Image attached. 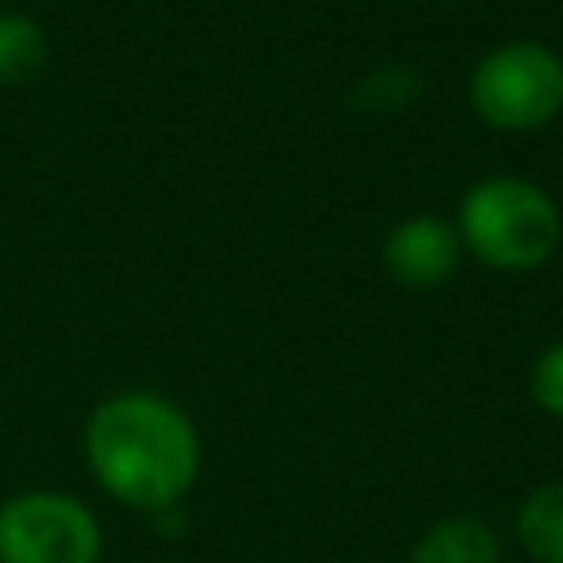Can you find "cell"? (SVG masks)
I'll use <instances>...</instances> for the list:
<instances>
[{
	"label": "cell",
	"instance_id": "cell-2",
	"mask_svg": "<svg viewBox=\"0 0 563 563\" xmlns=\"http://www.w3.org/2000/svg\"><path fill=\"white\" fill-rule=\"evenodd\" d=\"M563 233L554 198L523 176H488L466 189L457 238L493 268H537Z\"/></svg>",
	"mask_w": 563,
	"mask_h": 563
},
{
	"label": "cell",
	"instance_id": "cell-7",
	"mask_svg": "<svg viewBox=\"0 0 563 563\" xmlns=\"http://www.w3.org/2000/svg\"><path fill=\"white\" fill-rule=\"evenodd\" d=\"M515 541L537 563H563V479L537 484L515 510Z\"/></svg>",
	"mask_w": 563,
	"mask_h": 563
},
{
	"label": "cell",
	"instance_id": "cell-9",
	"mask_svg": "<svg viewBox=\"0 0 563 563\" xmlns=\"http://www.w3.org/2000/svg\"><path fill=\"white\" fill-rule=\"evenodd\" d=\"M528 387H532V400H537L545 413L563 418V343H550V347L532 361Z\"/></svg>",
	"mask_w": 563,
	"mask_h": 563
},
{
	"label": "cell",
	"instance_id": "cell-3",
	"mask_svg": "<svg viewBox=\"0 0 563 563\" xmlns=\"http://www.w3.org/2000/svg\"><path fill=\"white\" fill-rule=\"evenodd\" d=\"M471 106L493 128H541L563 110V57L537 40H510L471 70Z\"/></svg>",
	"mask_w": 563,
	"mask_h": 563
},
{
	"label": "cell",
	"instance_id": "cell-1",
	"mask_svg": "<svg viewBox=\"0 0 563 563\" xmlns=\"http://www.w3.org/2000/svg\"><path fill=\"white\" fill-rule=\"evenodd\" d=\"M84 457L97 484L145 515L176 510L202 466L194 418L154 391H119L88 413Z\"/></svg>",
	"mask_w": 563,
	"mask_h": 563
},
{
	"label": "cell",
	"instance_id": "cell-8",
	"mask_svg": "<svg viewBox=\"0 0 563 563\" xmlns=\"http://www.w3.org/2000/svg\"><path fill=\"white\" fill-rule=\"evenodd\" d=\"M48 62V35L26 13H0V84H26Z\"/></svg>",
	"mask_w": 563,
	"mask_h": 563
},
{
	"label": "cell",
	"instance_id": "cell-6",
	"mask_svg": "<svg viewBox=\"0 0 563 563\" xmlns=\"http://www.w3.org/2000/svg\"><path fill=\"white\" fill-rule=\"evenodd\" d=\"M497 559H501V537L475 515H453L431 523L409 554V563H497Z\"/></svg>",
	"mask_w": 563,
	"mask_h": 563
},
{
	"label": "cell",
	"instance_id": "cell-5",
	"mask_svg": "<svg viewBox=\"0 0 563 563\" xmlns=\"http://www.w3.org/2000/svg\"><path fill=\"white\" fill-rule=\"evenodd\" d=\"M457 251H462V238L453 224L435 216H413L387 233L383 264L405 286H440L457 268Z\"/></svg>",
	"mask_w": 563,
	"mask_h": 563
},
{
	"label": "cell",
	"instance_id": "cell-4",
	"mask_svg": "<svg viewBox=\"0 0 563 563\" xmlns=\"http://www.w3.org/2000/svg\"><path fill=\"white\" fill-rule=\"evenodd\" d=\"M101 523L70 497L31 488L0 501V563H97Z\"/></svg>",
	"mask_w": 563,
	"mask_h": 563
}]
</instances>
